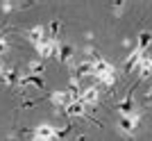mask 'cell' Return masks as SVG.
Instances as JSON below:
<instances>
[{"label": "cell", "instance_id": "cell-9", "mask_svg": "<svg viewBox=\"0 0 152 141\" xmlns=\"http://www.w3.org/2000/svg\"><path fill=\"white\" fill-rule=\"evenodd\" d=\"M75 75L82 77V75H93V62H80V64L75 66Z\"/></svg>", "mask_w": 152, "mask_h": 141}, {"label": "cell", "instance_id": "cell-12", "mask_svg": "<svg viewBox=\"0 0 152 141\" xmlns=\"http://www.w3.org/2000/svg\"><path fill=\"white\" fill-rule=\"evenodd\" d=\"M118 109L123 112V116H132L134 114V98H132V93H129V96L121 103V107H118Z\"/></svg>", "mask_w": 152, "mask_h": 141}, {"label": "cell", "instance_id": "cell-10", "mask_svg": "<svg viewBox=\"0 0 152 141\" xmlns=\"http://www.w3.org/2000/svg\"><path fill=\"white\" fill-rule=\"evenodd\" d=\"M66 114L68 116H84V105L80 103V100H73L70 105H66Z\"/></svg>", "mask_w": 152, "mask_h": 141}, {"label": "cell", "instance_id": "cell-14", "mask_svg": "<svg viewBox=\"0 0 152 141\" xmlns=\"http://www.w3.org/2000/svg\"><path fill=\"white\" fill-rule=\"evenodd\" d=\"M0 73H2V80H7L9 84L18 82V73H16L14 68H0Z\"/></svg>", "mask_w": 152, "mask_h": 141}, {"label": "cell", "instance_id": "cell-8", "mask_svg": "<svg viewBox=\"0 0 152 141\" xmlns=\"http://www.w3.org/2000/svg\"><path fill=\"white\" fill-rule=\"evenodd\" d=\"M34 137H39V139H48V141H52V139H55V130H52L50 125H39V128L34 130Z\"/></svg>", "mask_w": 152, "mask_h": 141}, {"label": "cell", "instance_id": "cell-15", "mask_svg": "<svg viewBox=\"0 0 152 141\" xmlns=\"http://www.w3.org/2000/svg\"><path fill=\"white\" fill-rule=\"evenodd\" d=\"M41 70H43V64H41V62H32V64L27 66V73H30V75H39Z\"/></svg>", "mask_w": 152, "mask_h": 141}, {"label": "cell", "instance_id": "cell-18", "mask_svg": "<svg viewBox=\"0 0 152 141\" xmlns=\"http://www.w3.org/2000/svg\"><path fill=\"white\" fill-rule=\"evenodd\" d=\"M145 100H148V103H152V89H150V91L145 93Z\"/></svg>", "mask_w": 152, "mask_h": 141}, {"label": "cell", "instance_id": "cell-5", "mask_svg": "<svg viewBox=\"0 0 152 141\" xmlns=\"http://www.w3.org/2000/svg\"><path fill=\"white\" fill-rule=\"evenodd\" d=\"M75 100V98L70 96L68 91H57V93H52V103L57 105V107H66V105H70Z\"/></svg>", "mask_w": 152, "mask_h": 141}, {"label": "cell", "instance_id": "cell-16", "mask_svg": "<svg viewBox=\"0 0 152 141\" xmlns=\"http://www.w3.org/2000/svg\"><path fill=\"white\" fill-rule=\"evenodd\" d=\"M7 50H9V43H7L5 39L0 37V57H2V55H5V52H7Z\"/></svg>", "mask_w": 152, "mask_h": 141}, {"label": "cell", "instance_id": "cell-2", "mask_svg": "<svg viewBox=\"0 0 152 141\" xmlns=\"http://www.w3.org/2000/svg\"><path fill=\"white\" fill-rule=\"evenodd\" d=\"M57 57L61 64H70L73 57H75V48L68 43H57Z\"/></svg>", "mask_w": 152, "mask_h": 141}, {"label": "cell", "instance_id": "cell-3", "mask_svg": "<svg viewBox=\"0 0 152 141\" xmlns=\"http://www.w3.org/2000/svg\"><path fill=\"white\" fill-rule=\"evenodd\" d=\"M98 98H100V91L95 89V87H89V89L80 91V103H82L84 107H86V105H95Z\"/></svg>", "mask_w": 152, "mask_h": 141}, {"label": "cell", "instance_id": "cell-1", "mask_svg": "<svg viewBox=\"0 0 152 141\" xmlns=\"http://www.w3.org/2000/svg\"><path fill=\"white\" fill-rule=\"evenodd\" d=\"M37 50H39V55H41V57H50V55H55V52H57V41H55V39H50V37H45L41 43H37Z\"/></svg>", "mask_w": 152, "mask_h": 141}, {"label": "cell", "instance_id": "cell-13", "mask_svg": "<svg viewBox=\"0 0 152 141\" xmlns=\"http://www.w3.org/2000/svg\"><path fill=\"white\" fill-rule=\"evenodd\" d=\"M139 59H141V52H139V50H134L132 55H129V57L125 59V70H127V73H129L132 68H136V64H139Z\"/></svg>", "mask_w": 152, "mask_h": 141}, {"label": "cell", "instance_id": "cell-7", "mask_svg": "<svg viewBox=\"0 0 152 141\" xmlns=\"http://www.w3.org/2000/svg\"><path fill=\"white\" fill-rule=\"evenodd\" d=\"M27 37H30V41H32V43L37 46V43H41V41H43V39L48 37V34H45V30H43L41 25H37V27H32L30 32H27Z\"/></svg>", "mask_w": 152, "mask_h": 141}, {"label": "cell", "instance_id": "cell-4", "mask_svg": "<svg viewBox=\"0 0 152 141\" xmlns=\"http://www.w3.org/2000/svg\"><path fill=\"white\" fill-rule=\"evenodd\" d=\"M136 128H139V116H136V114H132V116H123V118H121V130H123V132L132 134Z\"/></svg>", "mask_w": 152, "mask_h": 141}, {"label": "cell", "instance_id": "cell-17", "mask_svg": "<svg viewBox=\"0 0 152 141\" xmlns=\"http://www.w3.org/2000/svg\"><path fill=\"white\" fill-rule=\"evenodd\" d=\"M123 9H125V5H123V2H116V7H114V14L118 16V14H121Z\"/></svg>", "mask_w": 152, "mask_h": 141}, {"label": "cell", "instance_id": "cell-6", "mask_svg": "<svg viewBox=\"0 0 152 141\" xmlns=\"http://www.w3.org/2000/svg\"><path fill=\"white\" fill-rule=\"evenodd\" d=\"M18 84H20V87H30V84H32V87H39V89H43V87H45V82H43V77H41V75H25V77H20V80H18Z\"/></svg>", "mask_w": 152, "mask_h": 141}, {"label": "cell", "instance_id": "cell-11", "mask_svg": "<svg viewBox=\"0 0 152 141\" xmlns=\"http://www.w3.org/2000/svg\"><path fill=\"white\" fill-rule=\"evenodd\" d=\"M150 43H152V34L150 32H141L139 34V48H136V50H139V52H145L148 48H150Z\"/></svg>", "mask_w": 152, "mask_h": 141}]
</instances>
